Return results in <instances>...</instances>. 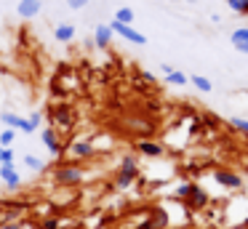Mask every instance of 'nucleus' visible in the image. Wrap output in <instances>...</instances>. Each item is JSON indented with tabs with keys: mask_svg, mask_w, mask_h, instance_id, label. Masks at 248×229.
<instances>
[{
	"mask_svg": "<svg viewBox=\"0 0 248 229\" xmlns=\"http://www.w3.org/2000/svg\"><path fill=\"white\" fill-rule=\"evenodd\" d=\"M0 181H3V184H6L11 192H16V189H19V184H22V176H19L16 165H14V163L0 165Z\"/></svg>",
	"mask_w": 248,
	"mask_h": 229,
	"instance_id": "obj_10",
	"label": "nucleus"
},
{
	"mask_svg": "<svg viewBox=\"0 0 248 229\" xmlns=\"http://www.w3.org/2000/svg\"><path fill=\"white\" fill-rule=\"evenodd\" d=\"M0 120H3V125L6 128H14V131H22V133H32V122L27 120V117L22 115H14V112H0Z\"/></svg>",
	"mask_w": 248,
	"mask_h": 229,
	"instance_id": "obj_7",
	"label": "nucleus"
},
{
	"mask_svg": "<svg viewBox=\"0 0 248 229\" xmlns=\"http://www.w3.org/2000/svg\"><path fill=\"white\" fill-rule=\"evenodd\" d=\"M139 176H141V168H139V163H136V157L134 154H125L118 165V173H115V186L123 192V189H128Z\"/></svg>",
	"mask_w": 248,
	"mask_h": 229,
	"instance_id": "obj_1",
	"label": "nucleus"
},
{
	"mask_svg": "<svg viewBox=\"0 0 248 229\" xmlns=\"http://www.w3.org/2000/svg\"><path fill=\"white\" fill-rule=\"evenodd\" d=\"M88 3H91V0H67V8L83 11V8H88Z\"/></svg>",
	"mask_w": 248,
	"mask_h": 229,
	"instance_id": "obj_26",
	"label": "nucleus"
},
{
	"mask_svg": "<svg viewBox=\"0 0 248 229\" xmlns=\"http://www.w3.org/2000/svg\"><path fill=\"white\" fill-rule=\"evenodd\" d=\"M14 138H16V131H14V128H3V131H0V147H11Z\"/></svg>",
	"mask_w": 248,
	"mask_h": 229,
	"instance_id": "obj_21",
	"label": "nucleus"
},
{
	"mask_svg": "<svg viewBox=\"0 0 248 229\" xmlns=\"http://www.w3.org/2000/svg\"><path fill=\"white\" fill-rule=\"evenodd\" d=\"M230 125L235 128V131H240L243 136H248V120L246 117H230Z\"/></svg>",
	"mask_w": 248,
	"mask_h": 229,
	"instance_id": "obj_22",
	"label": "nucleus"
},
{
	"mask_svg": "<svg viewBox=\"0 0 248 229\" xmlns=\"http://www.w3.org/2000/svg\"><path fill=\"white\" fill-rule=\"evenodd\" d=\"M192 181H184V184H179L176 189H173V197H176V200H187L189 197V192H192Z\"/></svg>",
	"mask_w": 248,
	"mask_h": 229,
	"instance_id": "obj_20",
	"label": "nucleus"
},
{
	"mask_svg": "<svg viewBox=\"0 0 248 229\" xmlns=\"http://www.w3.org/2000/svg\"><path fill=\"white\" fill-rule=\"evenodd\" d=\"M64 154H67V163H80V160L93 157L96 147H93L91 138H75V141L64 144Z\"/></svg>",
	"mask_w": 248,
	"mask_h": 229,
	"instance_id": "obj_4",
	"label": "nucleus"
},
{
	"mask_svg": "<svg viewBox=\"0 0 248 229\" xmlns=\"http://www.w3.org/2000/svg\"><path fill=\"white\" fill-rule=\"evenodd\" d=\"M109 30H112L115 35H120L123 40L134 43V46H144V43H147V37L141 35L139 30H134L131 24H120V21H115V19H112V21H109Z\"/></svg>",
	"mask_w": 248,
	"mask_h": 229,
	"instance_id": "obj_5",
	"label": "nucleus"
},
{
	"mask_svg": "<svg viewBox=\"0 0 248 229\" xmlns=\"http://www.w3.org/2000/svg\"><path fill=\"white\" fill-rule=\"evenodd\" d=\"M214 179L219 181L224 189H240V186H243V176H237L235 170H230V168H216L214 170Z\"/></svg>",
	"mask_w": 248,
	"mask_h": 229,
	"instance_id": "obj_8",
	"label": "nucleus"
},
{
	"mask_svg": "<svg viewBox=\"0 0 248 229\" xmlns=\"http://www.w3.org/2000/svg\"><path fill=\"white\" fill-rule=\"evenodd\" d=\"M38 229H62V227H59V218H43L38 224Z\"/></svg>",
	"mask_w": 248,
	"mask_h": 229,
	"instance_id": "obj_25",
	"label": "nucleus"
},
{
	"mask_svg": "<svg viewBox=\"0 0 248 229\" xmlns=\"http://www.w3.org/2000/svg\"><path fill=\"white\" fill-rule=\"evenodd\" d=\"M54 179L59 181L62 186H78L86 181V170L78 163H59L54 168Z\"/></svg>",
	"mask_w": 248,
	"mask_h": 229,
	"instance_id": "obj_3",
	"label": "nucleus"
},
{
	"mask_svg": "<svg viewBox=\"0 0 248 229\" xmlns=\"http://www.w3.org/2000/svg\"><path fill=\"white\" fill-rule=\"evenodd\" d=\"M0 229H22V224H19V221H3V224H0Z\"/></svg>",
	"mask_w": 248,
	"mask_h": 229,
	"instance_id": "obj_28",
	"label": "nucleus"
},
{
	"mask_svg": "<svg viewBox=\"0 0 248 229\" xmlns=\"http://www.w3.org/2000/svg\"><path fill=\"white\" fill-rule=\"evenodd\" d=\"M40 138H43V147L48 149L54 157H59L62 152H64V144H62V138H59V133H56V128H43L40 131Z\"/></svg>",
	"mask_w": 248,
	"mask_h": 229,
	"instance_id": "obj_6",
	"label": "nucleus"
},
{
	"mask_svg": "<svg viewBox=\"0 0 248 229\" xmlns=\"http://www.w3.org/2000/svg\"><path fill=\"white\" fill-rule=\"evenodd\" d=\"M134 19H136V14H134V8H128V5H123V8L115 11V21H120V24L134 27Z\"/></svg>",
	"mask_w": 248,
	"mask_h": 229,
	"instance_id": "obj_17",
	"label": "nucleus"
},
{
	"mask_svg": "<svg viewBox=\"0 0 248 229\" xmlns=\"http://www.w3.org/2000/svg\"><path fill=\"white\" fill-rule=\"evenodd\" d=\"M166 83H171V85H187L189 77H187L184 72H179V69H173V72L166 75Z\"/></svg>",
	"mask_w": 248,
	"mask_h": 229,
	"instance_id": "obj_19",
	"label": "nucleus"
},
{
	"mask_svg": "<svg viewBox=\"0 0 248 229\" xmlns=\"http://www.w3.org/2000/svg\"><path fill=\"white\" fill-rule=\"evenodd\" d=\"M136 152L144 154V157H163L166 154V147H163L160 141H155V138H139L136 141Z\"/></svg>",
	"mask_w": 248,
	"mask_h": 229,
	"instance_id": "obj_9",
	"label": "nucleus"
},
{
	"mask_svg": "<svg viewBox=\"0 0 248 229\" xmlns=\"http://www.w3.org/2000/svg\"><path fill=\"white\" fill-rule=\"evenodd\" d=\"M48 120H51V128H56V133H70L75 128V112H72L70 104H54L48 109Z\"/></svg>",
	"mask_w": 248,
	"mask_h": 229,
	"instance_id": "obj_2",
	"label": "nucleus"
},
{
	"mask_svg": "<svg viewBox=\"0 0 248 229\" xmlns=\"http://www.w3.org/2000/svg\"><path fill=\"white\" fill-rule=\"evenodd\" d=\"M40 11H43V0H19L16 5V14L22 19H35Z\"/></svg>",
	"mask_w": 248,
	"mask_h": 229,
	"instance_id": "obj_12",
	"label": "nucleus"
},
{
	"mask_svg": "<svg viewBox=\"0 0 248 229\" xmlns=\"http://www.w3.org/2000/svg\"><path fill=\"white\" fill-rule=\"evenodd\" d=\"M168 3H176V0H168Z\"/></svg>",
	"mask_w": 248,
	"mask_h": 229,
	"instance_id": "obj_29",
	"label": "nucleus"
},
{
	"mask_svg": "<svg viewBox=\"0 0 248 229\" xmlns=\"http://www.w3.org/2000/svg\"><path fill=\"white\" fill-rule=\"evenodd\" d=\"M14 163V149L11 147H0V165Z\"/></svg>",
	"mask_w": 248,
	"mask_h": 229,
	"instance_id": "obj_24",
	"label": "nucleus"
},
{
	"mask_svg": "<svg viewBox=\"0 0 248 229\" xmlns=\"http://www.w3.org/2000/svg\"><path fill=\"white\" fill-rule=\"evenodd\" d=\"M227 5H230L235 14H248V0H227Z\"/></svg>",
	"mask_w": 248,
	"mask_h": 229,
	"instance_id": "obj_23",
	"label": "nucleus"
},
{
	"mask_svg": "<svg viewBox=\"0 0 248 229\" xmlns=\"http://www.w3.org/2000/svg\"><path fill=\"white\" fill-rule=\"evenodd\" d=\"M54 37L59 43H70L72 37H75V27L72 24H56L54 27Z\"/></svg>",
	"mask_w": 248,
	"mask_h": 229,
	"instance_id": "obj_15",
	"label": "nucleus"
},
{
	"mask_svg": "<svg viewBox=\"0 0 248 229\" xmlns=\"http://www.w3.org/2000/svg\"><path fill=\"white\" fill-rule=\"evenodd\" d=\"M211 202V197H208V192L205 189H200L198 184L192 186V192H189V197L184 200V205L189 208V211H200V208H205Z\"/></svg>",
	"mask_w": 248,
	"mask_h": 229,
	"instance_id": "obj_11",
	"label": "nucleus"
},
{
	"mask_svg": "<svg viewBox=\"0 0 248 229\" xmlns=\"http://www.w3.org/2000/svg\"><path fill=\"white\" fill-rule=\"evenodd\" d=\"M189 3H195V0H189Z\"/></svg>",
	"mask_w": 248,
	"mask_h": 229,
	"instance_id": "obj_30",
	"label": "nucleus"
},
{
	"mask_svg": "<svg viewBox=\"0 0 248 229\" xmlns=\"http://www.w3.org/2000/svg\"><path fill=\"white\" fill-rule=\"evenodd\" d=\"M112 35H115V32L109 30V24H99L96 32H93V46L109 48V43H112Z\"/></svg>",
	"mask_w": 248,
	"mask_h": 229,
	"instance_id": "obj_14",
	"label": "nucleus"
},
{
	"mask_svg": "<svg viewBox=\"0 0 248 229\" xmlns=\"http://www.w3.org/2000/svg\"><path fill=\"white\" fill-rule=\"evenodd\" d=\"M27 120L32 122V128H35V131H38V128H40V122H43V115H40V112H32V115H30Z\"/></svg>",
	"mask_w": 248,
	"mask_h": 229,
	"instance_id": "obj_27",
	"label": "nucleus"
},
{
	"mask_svg": "<svg viewBox=\"0 0 248 229\" xmlns=\"http://www.w3.org/2000/svg\"><path fill=\"white\" fill-rule=\"evenodd\" d=\"M189 83H192L200 93H211V91H214V83H211L208 77H203V75H189Z\"/></svg>",
	"mask_w": 248,
	"mask_h": 229,
	"instance_id": "obj_16",
	"label": "nucleus"
},
{
	"mask_svg": "<svg viewBox=\"0 0 248 229\" xmlns=\"http://www.w3.org/2000/svg\"><path fill=\"white\" fill-rule=\"evenodd\" d=\"M230 43H232V48H235L237 53L248 56V27H237V30L230 35Z\"/></svg>",
	"mask_w": 248,
	"mask_h": 229,
	"instance_id": "obj_13",
	"label": "nucleus"
},
{
	"mask_svg": "<svg viewBox=\"0 0 248 229\" xmlns=\"http://www.w3.org/2000/svg\"><path fill=\"white\" fill-rule=\"evenodd\" d=\"M24 165L30 170H35V173H43L46 170V160H40L38 154H24Z\"/></svg>",
	"mask_w": 248,
	"mask_h": 229,
	"instance_id": "obj_18",
	"label": "nucleus"
}]
</instances>
